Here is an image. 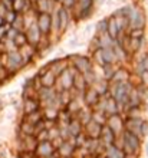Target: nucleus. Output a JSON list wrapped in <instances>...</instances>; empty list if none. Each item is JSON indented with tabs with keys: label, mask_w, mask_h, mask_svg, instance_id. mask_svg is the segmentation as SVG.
Segmentation results:
<instances>
[{
	"label": "nucleus",
	"mask_w": 148,
	"mask_h": 158,
	"mask_svg": "<svg viewBox=\"0 0 148 158\" xmlns=\"http://www.w3.org/2000/svg\"><path fill=\"white\" fill-rule=\"evenodd\" d=\"M132 83H109L108 88V94L114 98V101L118 105L119 114H124L128 108V94H129V88Z\"/></svg>",
	"instance_id": "nucleus-1"
},
{
	"label": "nucleus",
	"mask_w": 148,
	"mask_h": 158,
	"mask_svg": "<svg viewBox=\"0 0 148 158\" xmlns=\"http://www.w3.org/2000/svg\"><path fill=\"white\" fill-rule=\"evenodd\" d=\"M124 129L134 134L144 142L145 137L148 135V121L142 117H125L124 119Z\"/></svg>",
	"instance_id": "nucleus-2"
},
{
	"label": "nucleus",
	"mask_w": 148,
	"mask_h": 158,
	"mask_svg": "<svg viewBox=\"0 0 148 158\" xmlns=\"http://www.w3.org/2000/svg\"><path fill=\"white\" fill-rule=\"evenodd\" d=\"M121 141H122L121 150H122L124 154L140 155L142 152V141L137 135H134V134L128 132V131L124 129L122 134H121Z\"/></svg>",
	"instance_id": "nucleus-3"
},
{
	"label": "nucleus",
	"mask_w": 148,
	"mask_h": 158,
	"mask_svg": "<svg viewBox=\"0 0 148 158\" xmlns=\"http://www.w3.org/2000/svg\"><path fill=\"white\" fill-rule=\"evenodd\" d=\"M76 72L75 68L69 66L66 68L65 71L62 72L61 75L58 76L56 82H55V91L56 92H61V91H68V89H72L74 86V73Z\"/></svg>",
	"instance_id": "nucleus-4"
},
{
	"label": "nucleus",
	"mask_w": 148,
	"mask_h": 158,
	"mask_svg": "<svg viewBox=\"0 0 148 158\" xmlns=\"http://www.w3.org/2000/svg\"><path fill=\"white\" fill-rule=\"evenodd\" d=\"M3 68L7 71V73L10 76H13L15 73H17L22 68H25L19 50H13V52L6 53V60H4V66Z\"/></svg>",
	"instance_id": "nucleus-5"
},
{
	"label": "nucleus",
	"mask_w": 148,
	"mask_h": 158,
	"mask_svg": "<svg viewBox=\"0 0 148 158\" xmlns=\"http://www.w3.org/2000/svg\"><path fill=\"white\" fill-rule=\"evenodd\" d=\"M127 17L128 22H129V26L131 29H145V16L142 15L140 9L137 6H131V7H127Z\"/></svg>",
	"instance_id": "nucleus-6"
},
{
	"label": "nucleus",
	"mask_w": 148,
	"mask_h": 158,
	"mask_svg": "<svg viewBox=\"0 0 148 158\" xmlns=\"http://www.w3.org/2000/svg\"><path fill=\"white\" fill-rule=\"evenodd\" d=\"M56 96H58V92L55 91V88H40V89L37 91V99L40 102L42 108L55 106Z\"/></svg>",
	"instance_id": "nucleus-7"
},
{
	"label": "nucleus",
	"mask_w": 148,
	"mask_h": 158,
	"mask_svg": "<svg viewBox=\"0 0 148 158\" xmlns=\"http://www.w3.org/2000/svg\"><path fill=\"white\" fill-rule=\"evenodd\" d=\"M68 60H69L70 66L75 68L81 73H85V72L89 71L91 68H94L91 59L87 58V56H82V55H70V56H68Z\"/></svg>",
	"instance_id": "nucleus-8"
},
{
	"label": "nucleus",
	"mask_w": 148,
	"mask_h": 158,
	"mask_svg": "<svg viewBox=\"0 0 148 158\" xmlns=\"http://www.w3.org/2000/svg\"><path fill=\"white\" fill-rule=\"evenodd\" d=\"M16 144H17V151H33L37 147V139L35 135H19L16 137Z\"/></svg>",
	"instance_id": "nucleus-9"
},
{
	"label": "nucleus",
	"mask_w": 148,
	"mask_h": 158,
	"mask_svg": "<svg viewBox=\"0 0 148 158\" xmlns=\"http://www.w3.org/2000/svg\"><path fill=\"white\" fill-rule=\"evenodd\" d=\"M17 50H19V53H20L22 60H23V65H25V66H27L29 63H32L33 60L37 58V55H39L36 46L30 45V43H26V45L20 46Z\"/></svg>",
	"instance_id": "nucleus-10"
},
{
	"label": "nucleus",
	"mask_w": 148,
	"mask_h": 158,
	"mask_svg": "<svg viewBox=\"0 0 148 158\" xmlns=\"http://www.w3.org/2000/svg\"><path fill=\"white\" fill-rule=\"evenodd\" d=\"M124 119H125V117L122 114H114V115H109L107 118L105 125H108L112 132L115 134L116 137H119L124 131Z\"/></svg>",
	"instance_id": "nucleus-11"
},
{
	"label": "nucleus",
	"mask_w": 148,
	"mask_h": 158,
	"mask_svg": "<svg viewBox=\"0 0 148 158\" xmlns=\"http://www.w3.org/2000/svg\"><path fill=\"white\" fill-rule=\"evenodd\" d=\"M85 150H87L88 155H91V157H101V155L105 154V148L107 147L102 144V141L101 139H91V138H88L87 144H85V147H83Z\"/></svg>",
	"instance_id": "nucleus-12"
},
{
	"label": "nucleus",
	"mask_w": 148,
	"mask_h": 158,
	"mask_svg": "<svg viewBox=\"0 0 148 158\" xmlns=\"http://www.w3.org/2000/svg\"><path fill=\"white\" fill-rule=\"evenodd\" d=\"M56 16H58V36H61L69 26V10L59 4L58 9H56Z\"/></svg>",
	"instance_id": "nucleus-13"
},
{
	"label": "nucleus",
	"mask_w": 148,
	"mask_h": 158,
	"mask_svg": "<svg viewBox=\"0 0 148 158\" xmlns=\"http://www.w3.org/2000/svg\"><path fill=\"white\" fill-rule=\"evenodd\" d=\"M36 25L43 36H50L52 32V19L49 13H40L36 16Z\"/></svg>",
	"instance_id": "nucleus-14"
},
{
	"label": "nucleus",
	"mask_w": 148,
	"mask_h": 158,
	"mask_svg": "<svg viewBox=\"0 0 148 158\" xmlns=\"http://www.w3.org/2000/svg\"><path fill=\"white\" fill-rule=\"evenodd\" d=\"M37 75H39V79H40L42 88H53L55 86V82H56V79H58V76L55 75L53 72L48 68V65L45 66V69L39 71V73H37Z\"/></svg>",
	"instance_id": "nucleus-15"
},
{
	"label": "nucleus",
	"mask_w": 148,
	"mask_h": 158,
	"mask_svg": "<svg viewBox=\"0 0 148 158\" xmlns=\"http://www.w3.org/2000/svg\"><path fill=\"white\" fill-rule=\"evenodd\" d=\"M75 150H76V147H75L74 137H70L69 139L63 141L61 145H59V148H56V151H58V154L61 158H74Z\"/></svg>",
	"instance_id": "nucleus-16"
},
{
	"label": "nucleus",
	"mask_w": 148,
	"mask_h": 158,
	"mask_svg": "<svg viewBox=\"0 0 148 158\" xmlns=\"http://www.w3.org/2000/svg\"><path fill=\"white\" fill-rule=\"evenodd\" d=\"M99 98H101V95L98 94V91H96L94 86H89V88H87V91L83 92V95H82V104L85 105V106L94 108L95 105L98 104Z\"/></svg>",
	"instance_id": "nucleus-17"
},
{
	"label": "nucleus",
	"mask_w": 148,
	"mask_h": 158,
	"mask_svg": "<svg viewBox=\"0 0 148 158\" xmlns=\"http://www.w3.org/2000/svg\"><path fill=\"white\" fill-rule=\"evenodd\" d=\"M25 35H26V39H27V43H30V45H33V46H36L37 43L40 42L42 36H43V35L40 33L39 27H37L36 20L33 22L32 25L25 30Z\"/></svg>",
	"instance_id": "nucleus-18"
},
{
	"label": "nucleus",
	"mask_w": 148,
	"mask_h": 158,
	"mask_svg": "<svg viewBox=\"0 0 148 158\" xmlns=\"http://www.w3.org/2000/svg\"><path fill=\"white\" fill-rule=\"evenodd\" d=\"M127 82H131V73H129V71L124 66L115 68L114 75H112L109 83H127Z\"/></svg>",
	"instance_id": "nucleus-19"
},
{
	"label": "nucleus",
	"mask_w": 148,
	"mask_h": 158,
	"mask_svg": "<svg viewBox=\"0 0 148 158\" xmlns=\"http://www.w3.org/2000/svg\"><path fill=\"white\" fill-rule=\"evenodd\" d=\"M55 151H56V148L52 145L50 141H42V142H37L35 154H36L37 158H48L53 154Z\"/></svg>",
	"instance_id": "nucleus-20"
},
{
	"label": "nucleus",
	"mask_w": 148,
	"mask_h": 158,
	"mask_svg": "<svg viewBox=\"0 0 148 158\" xmlns=\"http://www.w3.org/2000/svg\"><path fill=\"white\" fill-rule=\"evenodd\" d=\"M69 66V60L68 58H58V59H53L50 63H48V68L50 71L53 72L56 76H59L62 72L65 71L66 68Z\"/></svg>",
	"instance_id": "nucleus-21"
},
{
	"label": "nucleus",
	"mask_w": 148,
	"mask_h": 158,
	"mask_svg": "<svg viewBox=\"0 0 148 158\" xmlns=\"http://www.w3.org/2000/svg\"><path fill=\"white\" fill-rule=\"evenodd\" d=\"M101 128H102L101 124L95 122V121H91V122H88V124L83 127V132H85V135H87L88 138H91V139H98L99 135H101Z\"/></svg>",
	"instance_id": "nucleus-22"
},
{
	"label": "nucleus",
	"mask_w": 148,
	"mask_h": 158,
	"mask_svg": "<svg viewBox=\"0 0 148 158\" xmlns=\"http://www.w3.org/2000/svg\"><path fill=\"white\" fill-rule=\"evenodd\" d=\"M40 102L37 98H23V102H22V111H23V115L30 112H35L37 109H40Z\"/></svg>",
	"instance_id": "nucleus-23"
},
{
	"label": "nucleus",
	"mask_w": 148,
	"mask_h": 158,
	"mask_svg": "<svg viewBox=\"0 0 148 158\" xmlns=\"http://www.w3.org/2000/svg\"><path fill=\"white\" fill-rule=\"evenodd\" d=\"M76 4H78V9H76L78 17L79 19H87V17L91 15L94 0H79Z\"/></svg>",
	"instance_id": "nucleus-24"
},
{
	"label": "nucleus",
	"mask_w": 148,
	"mask_h": 158,
	"mask_svg": "<svg viewBox=\"0 0 148 158\" xmlns=\"http://www.w3.org/2000/svg\"><path fill=\"white\" fill-rule=\"evenodd\" d=\"M75 89V92L78 94L79 96L83 95V92L87 91V82H85V78H83V75L81 73V72H75L74 73V86H72Z\"/></svg>",
	"instance_id": "nucleus-25"
},
{
	"label": "nucleus",
	"mask_w": 148,
	"mask_h": 158,
	"mask_svg": "<svg viewBox=\"0 0 148 158\" xmlns=\"http://www.w3.org/2000/svg\"><path fill=\"white\" fill-rule=\"evenodd\" d=\"M116 135L111 131V128L108 127V125H102V128H101V135H99V139L102 141V144L105 147L108 145H112L114 141H115Z\"/></svg>",
	"instance_id": "nucleus-26"
},
{
	"label": "nucleus",
	"mask_w": 148,
	"mask_h": 158,
	"mask_svg": "<svg viewBox=\"0 0 148 158\" xmlns=\"http://www.w3.org/2000/svg\"><path fill=\"white\" fill-rule=\"evenodd\" d=\"M92 114H94L92 108H89V106H85V105H82V108L79 109L78 114H76L75 117L78 118V121L81 122V125H82V127H85V125H87L88 122H91V121H92Z\"/></svg>",
	"instance_id": "nucleus-27"
},
{
	"label": "nucleus",
	"mask_w": 148,
	"mask_h": 158,
	"mask_svg": "<svg viewBox=\"0 0 148 158\" xmlns=\"http://www.w3.org/2000/svg\"><path fill=\"white\" fill-rule=\"evenodd\" d=\"M104 114H105L107 117H109V115H114V114H119L118 105H116V102L114 101V98H112L109 94L105 96V104H104Z\"/></svg>",
	"instance_id": "nucleus-28"
},
{
	"label": "nucleus",
	"mask_w": 148,
	"mask_h": 158,
	"mask_svg": "<svg viewBox=\"0 0 148 158\" xmlns=\"http://www.w3.org/2000/svg\"><path fill=\"white\" fill-rule=\"evenodd\" d=\"M82 105H83L82 104V96H76V98H74V99H70L63 109H65L66 112H69L72 117H75V115L78 114L79 109L82 108Z\"/></svg>",
	"instance_id": "nucleus-29"
},
{
	"label": "nucleus",
	"mask_w": 148,
	"mask_h": 158,
	"mask_svg": "<svg viewBox=\"0 0 148 158\" xmlns=\"http://www.w3.org/2000/svg\"><path fill=\"white\" fill-rule=\"evenodd\" d=\"M32 7V4L27 0H12V10L16 12L17 15H23V13L29 12L27 9Z\"/></svg>",
	"instance_id": "nucleus-30"
},
{
	"label": "nucleus",
	"mask_w": 148,
	"mask_h": 158,
	"mask_svg": "<svg viewBox=\"0 0 148 158\" xmlns=\"http://www.w3.org/2000/svg\"><path fill=\"white\" fill-rule=\"evenodd\" d=\"M72 115H70L69 112H66L65 109H61L59 111V114H58V118H56V127H58L59 129L61 128H68V125H69V122H70V119H72Z\"/></svg>",
	"instance_id": "nucleus-31"
},
{
	"label": "nucleus",
	"mask_w": 148,
	"mask_h": 158,
	"mask_svg": "<svg viewBox=\"0 0 148 158\" xmlns=\"http://www.w3.org/2000/svg\"><path fill=\"white\" fill-rule=\"evenodd\" d=\"M112 49H114V53H115V58H116V60H118V63H125L127 60H129L131 55L128 53L122 46H119L118 43H114Z\"/></svg>",
	"instance_id": "nucleus-32"
},
{
	"label": "nucleus",
	"mask_w": 148,
	"mask_h": 158,
	"mask_svg": "<svg viewBox=\"0 0 148 158\" xmlns=\"http://www.w3.org/2000/svg\"><path fill=\"white\" fill-rule=\"evenodd\" d=\"M101 53H102V59L105 65H116L118 63L112 48H104V49H101Z\"/></svg>",
	"instance_id": "nucleus-33"
},
{
	"label": "nucleus",
	"mask_w": 148,
	"mask_h": 158,
	"mask_svg": "<svg viewBox=\"0 0 148 158\" xmlns=\"http://www.w3.org/2000/svg\"><path fill=\"white\" fill-rule=\"evenodd\" d=\"M17 134L19 135H35V125L26 122L25 119H20L19 127H17Z\"/></svg>",
	"instance_id": "nucleus-34"
},
{
	"label": "nucleus",
	"mask_w": 148,
	"mask_h": 158,
	"mask_svg": "<svg viewBox=\"0 0 148 158\" xmlns=\"http://www.w3.org/2000/svg\"><path fill=\"white\" fill-rule=\"evenodd\" d=\"M83 131V127L81 125V122L78 121V118L74 117L70 119L69 125H68V132H69L70 137H76L78 134H81Z\"/></svg>",
	"instance_id": "nucleus-35"
},
{
	"label": "nucleus",
	"mask_w": 148,
	"mask_h": 158,
	"mask_svg": "<svg viewBox=\"0 0 148 158\" xmlns=\"http://www.w3.org/2000/svg\"><path fill=\"white\" fill-rule=\"evenodd\" d=\"M114 20H115V25L118 27L119 32H127V29L129 27V22H128V17L124 16V15H112Z\"/></svg>",
	"instance_id": "nucleus-36"
},
{
	"label": "nucleus",
	"mask_w": 148,
	"mask_h": 158,
	"mask_svg": "<svg viewBox=\"0 0 148 158\" xmlns=\"http://www.w3.org/2000/svg\"><path fill=\"white\" fill-rule=\"evenodd\" d=\"M22 119H25L26 122H29V124H32V125H36L39 121L43 119V111H42V108H40V109H37V111H35V112L26 114V115L22 117Z\"/></svg>",
	"instance_id": "nucleus-37"
},
{
	"label": "nucleus",
	"mask_w": 148,
	"mask_h": 158,
	"mask_svg": "<svg viewBox=\"0 0 148 158\" xmlns=\"http://www.w3.org/2000/svg\"><path fill=\"white\" fill-rule=\"evenodd\" d=\"M142 42H144V39L129 38V43H128V52H129V55L137 53L142 48Z\"/></svg>",
	"instance_id": "nucleus-38"
},
{
	"label": "nucleus",
	"mask_w": 148,
	"mask_h": 158,
	"mask_svg": "<svg viewBox=\"0 0 148 158\" xmlns=\"http://www.w3.org/2000/svg\"><path fill=\"white\" fill-rule=\"evenodd\" d=\"M42 111H43V119H49L56 122V118H58V114L61 109H56L55 106H46V108H42Z\"/></svg>",
	"instance_id": "nucleus-39"
},
{
	"label": "nucleus",
	"mask_w": 148,
	"mask_h": 158,
	"mask_svg": "<svg viewBox=\"0 0 148 158\" xmlns=\"http://www.w3.org/2000/svg\"><path fill=\"white\" fill-rule=\"evenodd\" d=\"M105 157L107 158H124V152L122 150L116 148L115 145H108L105 148Z\"/></svg>",
	"instance_id": "nucleus-40"
},
{
	"label": "nucleus",
	"mask_w": 148,
	"mask_h": 158,
	"mask_svg": "<svg viewBox=\"0 0 148 158\" xmlns=\"http://www.w3.org/2000/svg\"><path fill=\"white\" fill-rule=\"evenodd\" d=\"M114 43H115V40H114V39H112L108 33L98 36V46H99V49H104V48H112V46H114Z\"/></svg>",
	"instance_id": "nucleus-41"
},
{
	"label": "nucleus",
	"mask_w": 148,
	"mask_h": 158,
	"mask_svg": "<svg viewBox=\"0 0 148 158\" xmlns=\"http://www.w3.org/2000/svg\"><path fill=\"white\" fill-rule=\"evenodd\" d=\"M94 88L98 91V94L101 96L102 95H107L108 94V88H109V82L108 81H105V79H96V82H95Z\"/></svg>",
	"instance_id": "nucleus-42"
},
{
	"label": "nucleus",
	"mask_w": 148,
	"mask_h": 158,
	"mask_svg": "<svg viewBox=\"0 0 148 158\" xmlns=\"http://www.w3.org/2000/svg\"><path fill=\"white\" fill-rule=\"evenodd\" d=\"M107 33L109 35V36H111L114 40H115V38L118 36V33H119V30H118V27H116V25H115V20H114V17H109V19H108Z\"/></svg>",
	"instance_id": "nucleus-43"
},
{
	"label": "nucleus",
	"mask_w": 148,
	"mask_h": 158,
	"mask_svg": "<svg viewBox=\"0 0 148 158\" xmlns=\"http://www.w3.org/2000/svg\"><path fill=\"white\" fill-rule=\"evenodd\" d=\"M10 27L15 30H17V32H25V20H23V16L22 15H17L16 19L10 23Z\"/></svg>",
	"instance_id": "nucleus-44"
},
{
	"label": "nucleus",
	"mask_w": 148,
	"mask_h": 158,
	"mask_svg": "<svg viewBox=\"0 0 148 158\" xmlns=\"http://www.w3.org/2000/svg\"><path fill=\"white\" fill-rule=\"evenodd\" d=\"M13 43H15V46H16L17 49L20 48V46L26 45L27 43V39H26V35L25 32H17L16 35H15V38H13Z\"/></svg>",
	"instance_id": "nucleus-45"
},
{
	"label": "nucleus",
	"mask_w": 148,
	"mask_h": 158,
	"mask_svg": "<svg viewBox=\"0 0 148 158\" xmlns=\"http://www.w3.org/2000/svg\"><path fill=\"white\" fill-rule=\"evenodd\" d=\"M102 71H104V79L109 82L112 75H114V71H115V65H105L102 68Z\"/></svg>",
	"instance_id": "nucleus-46"
},
{
	"label": "nucleus",
	"mask_w": 148,
	"mask_h": 158,
	"mask_svg": "<svg viewBox=\"0 0 148 158\" xmlns=\"http://www.w3.org/2000/svg\"><path fill=\"white\" fill-rule=\"evenodd\" d=\"M107 27H108V19H104V20L98 22V25H96V36L107 33Z\"/></svg>",
	"instance_id": "nucleus-47"
},
{
	"label": "nucleus",
	"mask_w": 148,
	"mask_h": 158,
	"mask_svg": "<svg viewBox=\"0 0 148 158\" xmlns=\"http://www.w3.org/2000/svg\"><path fill=\"white\" fill-rule=\"evenodd\" d=\"M138 79H140L138 85L144 88L145 91H148V71H142V72H141L140 75H138Z\"/></svg>",
	"instance_id": "nucleus-48"
},
{
	"label": "nucleus",
	"mask_w": 148,
	"mask_h": 158,
	"mask_svg": "<svg viewBox=\"0 0 148 158\" xmlns=\"http://www.w3.org/2000/svg\"><path fill=\"white\" fill-rule=\"evenodd\" d=\"M107 118L108 117L104 112H96V111H94V114H92V121H95V122H98V124H101V125H105Z\"/></svg>",
	"instance_id": "nucleus-49"
},
{
	"label": "nucleus",
	"mask_w": 148,
	"mask_h": 158,
	"mask_svg": "<svg viewBox=\"0 0 148 158\" xmlns=\"http://www.w3.org/2000/svg\"><path fill=\"white\" fill-rule=\"evenodd\" d=\"M92 56H94L95 62L98 63L101 68L105 66V62H104V59H102V53H101V49H95L94 52H92Z\"/></svg>",
	"instance_id": "nucleus-50"
},
{
	"label": "nucleus",
	"mask_w": 148,
	"mask_h": 158,
	"mask_svg": "<svg viewBox=\"0 0 148 158\" xmlns=\"http://www.w3.org/2000/svg\"><path fill=\"white\" fill-rule=\"evenodd\" d=\"M144 33H145V29H131L128 36L129 38H137V39H144Z\"/></svg>",
	"instance_id": "nucleus-51"
},
{
	"label": "nucleus",
	"mask_w": 148,
	"mask_h": 158,
	"mask_svg": "<svg viewBox=\"0 0 148 158\" xmlns=\"http://www.w3.org/2000/svg\"><path fill=\"white\" fill-rule=\"evenodd\" d=\"M59 137V128L56 127V125H53L52 128L48 129V139L49 141H52V139H55V138Z\"/></svg>",
	"instance_id": "nucleus-52"
},
{
	"label": "nucleus",
	"mask_w": 148,
	"mask_h": 158,
	"mask_svg": "<svg viewBox=\"0 0 148 158\" xmlns=\"http://www.w3.org/2000/svg\"><path fill=\"white\" fill-rule=\"evenodd\" d=\"M16 16H17V13L13 12L12 9H10V10H7V12H6V15H4V22H6L7 25H10V23L16 19Z\"/></svg>",
	"instance_id": "nucleus-53"
},
{
	"label": "nucleus",
	"mask_w": 148,
	"mask_h": 158,
	"mask_svg": "<svg viewBox=\"0 0 148 158\" xmlns=\"http://www.w3.org/2000/svg\"><path fill=\"white\" fill-rule=\"evenodd\" d=\"M16 158H37L33 151H17Z\"/></svg>",
	"instance_id": "nucleus-54"
},
{
	"label": "nucleus",
	"mask_w": 148,
	"mask_h": 158,
	"mask_svg": "<svg viewBox=\"0 0 148 158\" xmlns=\"http://www.w3.org/2000/svg\"><path fill=\"white\" fill-rule=\"evenodd\" d=\"M37 139V142H42V141H49L48 139V129H42V131H39V132L35 135Z\"/></svg>",
	"instance_id": "nucleus-55"
},
{
	"label": "nucleus",
	"mask_w": 148,
	"mask_h": 158,
	"mask_svg": "<svg viewBox=\"0 0 148 158\" xmlns=\"http://www.w3.org/2000/svg\"><path fill=\"white\" fill-rule=\"evenodd\" d=\"M61 6L69 10V9H74L76 6V2L75 0H61Z\"/></svg>",
	"instance_id": "nucleus-56"
},
{
	"label": "nucleus",
	"mask_w": 148,
	"mask_h": 158,
	"mask_svg": "<svg viewBox=\"0 0 148 158\" xmlns=\"http://www.w3.org/2000/svg\"><path fill=\"white\" fill-rule=\"evenodd\" d=\"M50 142H52V145H53L55 148H59V145H61L62 142H63V139H62L61 137H58V138H55V139H52Z\"/></svg>",
	"instance_id": "nucleus-57"
},
{
	"label": "nucleus",
	"mask_w": 148,
	"mask_h": 158,
	"mask_svg": "<svg viewBox=\"0 0 148 158\" xmlns=\"http://www.w3.org/2000/svg\"><path fill=\"white\" fill-rule=\"evenodd\" d=\"M124 158H140V155H135V154H124Z\"/></svg>",
	"instance_id": "nucleus-58"
},
{
	"label": "nucleus",
	"mask_w": 148,
	"mask_h": 158,
	"mask_svg": "<svg viewBox=\"0 0 148 158\" xmlns=\"http://www.w3.org/2000/svg\"><path fill=\"white\" fill-rule=\"evenodd\" d=\"M48 158H61V157H59V154H58V151H55L53 154L50 155V157H48Z\"/></svg>",
	"instance_id": "nucleus-59"
},
{
	"label": "nucleus",
	"mask_w": 148,
	"mask_h": 158,
	"mask_svg": "<svg viewBox=\"0 0 148 158\" xmlns=\"http://www.w3.org/2000/svg\"><path fill=\"white\" fill-rule=\"evenodd\" d=\"M3 25H6V22H4V19L2 16H0V27H2V26Z\"/></svg>",
	"instance_id": "nucleus-60"
},
{
	"label": "nucleus",
	"mask_w": 148,
	"mask_h": 158,
	"mask_svg": "<svg viewBox=\"0 0 148 158\" xmlns=\"http://www.w3.org/2000/svg\"><path fill=\"white\" fill-rule=\"evenodd\" d=\"M145 155H147V157H148V142H147V144H145Z\"/></svg>",
	"instance_id": "nucleus-61"
},
{
	"label": "nucleus",
	"mask_w": 148,
	"mask_h": 158,
	"mask_svg": "<svg viewBox=\"0 0 148 158\" xmlns=\"http://www.w3.org/2000/svg\"><path fill=\"white\" fill-rule=\"evenodd\" d=\"M27 2H29V3H30V4H32V6H33V4H35V3H36V2H37V0H27Z\"/></svg>",
	"instance_id": "nucleus-62"
},
{
	"label": "nucleus",
	"mask_w": 148,
	"mask_h": 158,
	"mask_svg": "<svg viewBox=\"0 0 148 158\" xmlns=\"http://www.w3.org/2000/svg\"><path fill=\"white\" fill-rule=\"evenodd\" d=\"M75 2H76V3H78V2H79V0H75Z\"/></svg>",
	"instance_id": "nucleus-63"
},
{
	"label": "nucleus",
	"mask_w": 148,
	"mask_h": 158,
	"mask_svg": "<svg viewBox=\"0 0 148 158\" xmlns=\"http://www.w3.org/2000/svg\"><path fill=\"white\" fill-rule=\"evenodd\" d=\"M0 85H2V81H0Z\"/></svg>",
	"instance_id": "nucleus-64"
}]
</instances>
